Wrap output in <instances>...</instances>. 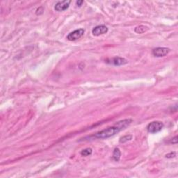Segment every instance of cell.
Instances as JSON below:
<instances>
[{"label":"cell","instance_id":"ba28073f","mask_svg":"<svg viewBox=\"0 0 178 178\" xmlns=\"http://www.w3.org/2000/svg\"><path fill=\"white\" fill-rule=\"evenodd\" d=\"M148 30V27L146 26H144V25H140V26H138L136 27L134 29L135 32L137 33H139V34L145 33Z\"/></svg>","mask_w":178,"mask_h":178},{"label":"cell","instance_id":"4fadbf2b","mask_svg":"<svg viewBox=\"0 0 178 178\" xmlns=\"http://www.w3.org/2000/svg\"><path fill=\"white\" fill-rule=\"evenodd\" d=\"M171 143H173V144H176L177 143V137H175L173 139H172V140L170 141Z\"/></svg>","mask_w":178,"mask_h":178},{"label":"cell","instance_id":"52a82bcc","mask_svg":"<svg viewBox=\"0 0 178 178\" xmlns=\"http://www.w3.org/2000/svg\"><path fill=\"white\" fill-rule=\"evenodd\" d=\"M70 3H71V1H58V3L56 4L55 6H54V9L58 12L64 11V10H66L69 8Z\"/></svg>","mask_w":178,"mask_h":178},{"label":"cell","instance_id":"8992f818","mask_svg":"<svg viewBox=\"0 0 178 178\" xmlns=\"http://www.w3.org/2000/svg\"><path fill=\"white\" fill-rule=\"evenodd\" d=\"M108 28L104 25H98V26L94 27L92 30V33L95 36H99L100 35L104 34L107 33Z\"/></svg>","mask_w":178,"mask_h":178},{"label":"cell","instance_id":"3957f363","mask_svg":"<svg viewBox=\"0 0 178 178\" xmlns=\"http://www.w3.org/2000/svg\"><path fill=\"white\" fill-rule=\"evenodd\" d=\"M84 29H76L72 32L69 33L67 36V39L70 41H77L83 36V33H84Z\"/></svg>","mask_w":178,"mask_h":178},{"label":"cell","instance_id":"7a4b0ae2","mask_svg":"<svg viewBox=\"0 0 178 178\" xmlns=\"http://www.w3.org/2000/svg\"><path fill=\"white\" fill-rule=\"evenodd\" d=\"M164 127V123L160 121H153L147 126V130L149 133L157 134L162 131Z\"/></svg>","mask_w":178,"mask_h":178},{"label":"cell","instance_id":"5b68a950","mask_svg":"<svg viewBox=\"0 0 178 178\" xmlns=\"http://www.w3.org/2000/svg\"><path fill=\"white\" fill-rule=\"evenodd\" d=\"M170 51V49L167 47H157L152 50V54L156 57H163L166 56Z\"/></svg>","mask_w":178,"mask_h":178},{"label":"cell","instance_id":"277c9868","mask_svg":"<svg viewBox=\"0 0 178 178\" xmlns=\"http://www.w3.org/2000/svg\"><path fill=\"white\" fill-rule=\"evenodd\" d=\"M106 64L113 65V66H123L127 64V61L124 58L121 57H114L108 58L105 61Z\"/></svg>","mask_w":178,"mask_h":178},{"label":"cell","instance_id":"5bb4252c","mask_svg":"<svg viewBox=\"0 0 178 178\" xmlns=\"http://www.w3.org/2000/svg\"><path fill=\"white\" fill-rule=\"evenodd\" d=\"M83 3V1H76V4L77 5V6H81L82 5V4Z\"/></svg>","mask_w":178,"mask_h":178},{"label":"cell","instance_id":"6da1fadb","mask_svg":"<svg viewBox=\"0 0 178 178\" xmlns=\"http://www.w3.org/2000/svg\"><path fill=\"white\" fill-rule=\"evenodd\" d=\"M131 119H125V120L119 121L116 123L114 126L108 127V128L104 129L103 130L98 131L93 136L89 137V139H108L116 135V134L120 132L121 130L124 129L125 128L130 125L131 123Z\"/></svg>","mask_w":178,"mask_h":178},{"label":"cell","instance_id":"30bf717a","mask_svg":"<svg viewBox=\"0 0 178 178\" xmlns=\"http://www.w3.org/2000/svg\"><path fill=\"white\" fill-rule=\"evenodd\" d=\"M93 152V150H92L91 148H86V149L81 150L80 154L83 157H88L91 155Z\"/></svg>","mask_w":178,"mask_h":178},{"label":"cell","instance_id":"8fae6325","mask_svg":"<svg viewBox=\"0 0 178 178\" xmlns=\"http://www.w3.org/2000/svg\"><path fill=\"white\" fill-rule=\"evenodd\" d=\"M132 139V136L131 135H126L123 137L122 138H120V143H126V142L130 141V140Z\"/></svg>","mask_w":178,"mask_h":178},{"label":"cell","instance_id":"7c38bea8","mask_svg":"<svg viewBox=\"0 0 178 178\" xmlns=\"http://www.w3.org/2000/svg\"><path fill=\"white\" fill-rule=\"evenodd\" d=\"M175 155H176V153H175V152H171V153H170V154H166V157H167V158H173V157H175Z\"/></svg>","mask_w":178,"mask_h":178},{"label":"cell","instance_id":"9c48e42d","mask_svg":"<svg viewBox=\"0 0 178 178\" xmlns=\"http://www.w3.org/2000/svg\"><path fill=\"white\" fill-rule=\"evenodd\" d=\"M121 156V152L120 151V150L118 148H115L114 151V154H113V159L116 161V162H118L120 160Z\"/></svg>","mask_w":178,"mask_h":178}]
</instances>
